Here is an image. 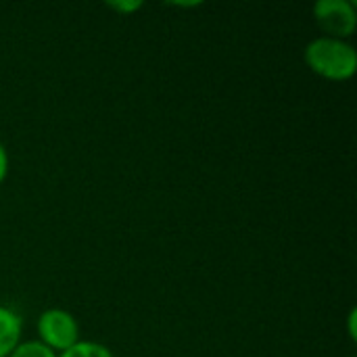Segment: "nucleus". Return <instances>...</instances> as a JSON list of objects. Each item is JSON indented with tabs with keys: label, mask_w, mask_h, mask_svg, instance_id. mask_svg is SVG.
<instances>
[{
	"label": "nucleus",
	"mask_w": 357,
	"mask_h": 357,
	"mask_svg": "<svg viewBox=\"0 0 357 357\" xmlns=\"http://www.w3.org/2000/svg\"><path fill=\"white\" fill-rule=\"evenodd\" d=\"M305 65L322 79L347 82L357 71V50L349 40L318 36L303 50Z\"/></svg>",
	"instance_id": "obj_1"
},
{
	"label": "nucleus",
	"mask_w": 357,
	"mask_h": 357,
	"mask_svg": "<svg viewBox=\"0 0 357 357\" xmlns=\"http://www.w3.org/2000/svg\"><path fill=\"white\" fill-rule=\"evenodd\" d=\"M38 331V341L52 349L56 356L73 347L79 339V324L75 316L67 310L61 307H50L44 310L36 322Z\"/></svg>",
	"instance_id": "obj_2"
},
{
	"label": "nucleus",
	"mask_w": 357,
	"mask_h": 357,
	"mask_svg": "<svg viewBox=\"0 0 357 357\" xmlns=\"http://www.w3.org/2000/svg\"><path fill=\"white\" fill-rule=\"evenodd\" d=\"M314 19L322 36L349 40L356 33L357 6L354 0H318L314 4Z\"/></svg>",
	"instance_id": "obj_3"
},
{
	"label": "nucleus",
	"mask_w": 357,
	"mask_h": 357,
	"mask_svg": "<svg viewBox=\"0 0 357 357\" xmlns=\"http://www.w3.org/2000/svg\"><path fill=\"white\" fill-rule=\"evenodd\" d=\"M21 333H23V320L21 316L0 303V357H8L10 351L21 343Z\"/></svg>",
	"instance_id": "obj_4"
},
{
	"label": "nucleus",
	"mask_w": 357,
	"mask_h": 357,
	"mask_svg": "<svg viewBox=\"0 0 357 357\" xmlns=\"http://www.w3.org/2000/svg\"><path fill=\"white\" fill-rule=\"evenodd\" d=\"M56 357H115V354L96 341H77L73 347H69L67 351L59 354Z\"/></svg>",
	"instance_id": "obj_5"
},
{
	"label": "nucleus",
	"mask_w": 357,
	"mask_h": 357,
	"mask_svg": "<svg viewBox=\"0 0 357 357\" xmlns=\"http://www.w3.org/2000/svg\"><path fill=\"white\" fill-rule=\"evenodd\" d=\"M8 357H56V354L46 345H42L38 339H31V341H21Z\"/></svg>",
	"instance_id": "obj_6"
},
{
	"label": "nucleus",
	"mask_w": 357,
	"mask_h": 357,
	"mask_svg": "<svg viewBox=\"0 0 357 357\" xmlns=\"http://www.w3.org/2000/svg\"><path fill=\"white\" fill-rule=\"evenodd\" d=\"M107 6L113 8V10H117V13H121V15H130L134 10H140L142 8V2H109Z\"/></svg>",
	"instance_id": "obj_7"
},
{
	"label": "nucleus",
	"mask_w": 357,
	"mask_h": 357,
	"mask_svg": "<svg viewBox=\"0 0 357 357\" xmlns=\"http://www.w3.org/2000/svg\"><path fill=\"white\" fill-rule=\"evenodd\" d=\"M8 165H10V161H8V151H6V146H4V142L0 140V184L6 180V176H8Z\"/></svg>",
	"instance_id": "obj_8"
},
{
	"label": "nucleus",
	"mask_w": 357,
	"mask_h": 357,
	"mask_svg": "<svg viewBox=\"0 0 357 357\" xmlns=\"http://www.w3.org/2000/svg\"><path fill=\"white\" fill-rule=\"evenodd\" d=\"M356 322H357V310L354 307L347 316V331H349V339L351 341H357V331H356Z\"/></svg>",
	"instance_id": "obj_9"
}]
</instances>
